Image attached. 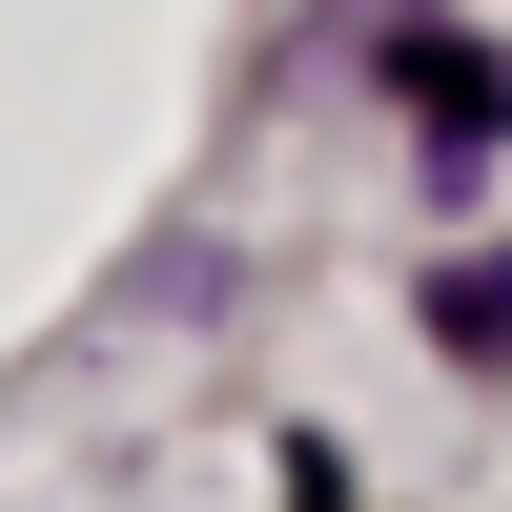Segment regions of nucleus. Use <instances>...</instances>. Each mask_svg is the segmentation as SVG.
<instances>
[{"label":"nucleus","mask_w":512,"mask_h":512,"mask_svg":"<svg viewBox=\"0 0 512 512\" xmlns=\"http://www.w3.org/2000/svg\"><path fill=\"white\" fill-rule=\"evenodd\" d=\"M369 62L431 103V185H492V144H512V62H492V41H451V21H369Z\"/></svg>","instance_id":"f257e3e1"},{"label":"nucleus","mask_w":512,"mask_h":512,"mask_svg":"<svg viewBox=\"0 0 512 512\" xmlns=\"http://www.w3.org/2000/svg\"><path fill=\"white\" fill-rule=\"evenodd\" d=\"M431 349H451V369H512V246L431 267Z\"/></svg>","instance_id":"f03ea898"}]
</instances>
